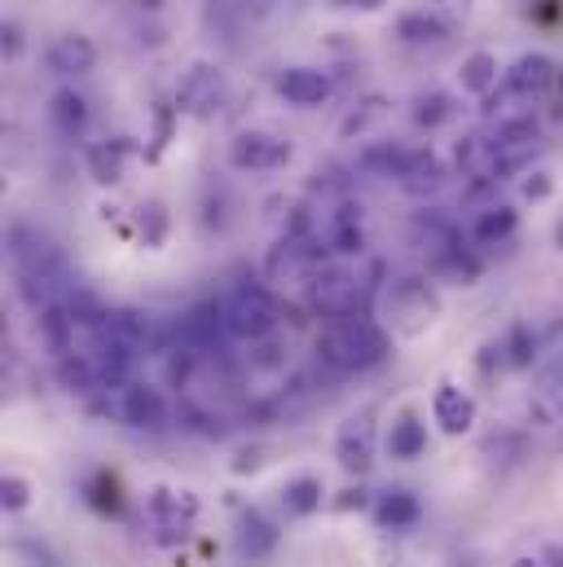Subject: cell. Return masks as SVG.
<instances>
[{
    "label": "cell",
    "instance_id": "cell-2",
    "mask_svg": "<svg viewBox=\"0 0 563 567\" xmlns=\"http://www.w3.org/2000/svg\"><path fill=\"white\" fill-rule=\"evenodd\" d=\"M9 256H13V278H18V295L44 312L53 303H62V286H66V260L62 251L44 238V234H31V229H13L9 238Z\"/></svg>",
    "mask_w": 563,
    "mask_h": 567
},
{
    "label": "cell",
    "instance_id": "cell-12",
    "mask_svg": "<svg viewBox=\"0 0 563 567\" xmlns=\"http://www.w3.org/2000/svg\"><path fill=\"white\" fill-rule=\"evenodd\" d=\"M475 401H471V392H462L458 383H440L436 388V396H431V419L436 426L444 431V435H467L471 426H475Z\"/></svg>",
    "mask_w": 563,
    "mask_h": 567
},
{
    "label": "cell",
    "instance_id": "cell-30",
    "mask_svg": "<svg viewBox=\"0 0 563 567\" xmlns=\"http://www.w3.org/2000/svg\"><path fill=\"white\" fill-rule=\"evenodd\" d=\"M339 9H361V13H375V9H383L388 0H335Z\"/></svg>",
    "mask_w": 563,
    "mask_h": 567
},
{
    "label": "cell",
    "instance_id": "cell-34",
    "mask_svg": "<svg viewBox=\"0 0 563 567\" xmlns=\"http://www.w3.org/2000/svg\"><path fill=\"white\" fill-rule=\"evenodd\" d=\"M555 247H563V220H560V229H555Z\"/></svg>",
    "mask_w": 563,
    "mask_h": 567
},
{
    "label": "cell",
    "instance_id": "cell-27",
    "mask_svg": "<svg viewBox=\"0 0 563 567\" xmlns=\"http://www.w3.org/2000/svg\"><path fill=\"white\" fill-rule=\"evenodd\" d=\"M449 115H453L449 93H419V97H414V124H419V128H440Z\"/></svg>",
    "mask_w": 563,
    "mask_h": 567
},
{
    "label": "cell",
    "instance_id": "cell-32",
    "mask_svg": "<svg viewBox=\"0 0 563 567\" xmlns=\"http://www.w3.org/2000/svg\"><path fill=\"white\" fill-rule=\"evenodd\" d=\"M436 4H440V9H449V13H462L471 0H436Z\"/></svg>",
    "mask_w": 563,
    "mask_h": 567
},
{
    "label": "cell",
    "instance_id": "cell-11",
    "mask_svg": "<svg viewBox=\"0 0 563 567\" xmlns=\"http://www.w3.org/2000/svg\"><path fill=\"white\" fill-rule=\"evenodd\" d=\"M150 511H154V524L163 528V542H172V537H185L190 533V524H194V515H198V497L194 493H172V488H154L150 493Z\"/></svg>",
    "mask_w": 563,
    "mask_h": 567
},
{
    "label": "cell",
    "instance_id": "cell-16",
    "mask_svg": "<svg viewBox=\"0 0 563 567\" xmlns=\"http://www.w3.org/2000/svg\"><path fill=\"white\" fill-rule=\"evenodd\" d=\"M278 528H274V519L269 515H260V511H247L243 519H238V533H234V546H238V555L247 559V564H260V559H269L274 550H278Z\"/></svg>",
    "mask_w": 563,
    "mask_h": 567
},
{
    "label": "cell",
    "instance_id": "cell-6",
    "mask_svg": "<svg viewBox=\"0 0 563 567\" xmlns=\"http://www.w3.org/2000/svg\"><path fill=\"white\" fill-rule=\"evenodd\" d=\"M375 440H379V431H375V410L352 414L348 423L339 426V435H335V457H339V466H344L348 475H366L370 462H375Z\"/></svg>",
    "mask_w": 563,
    "mask_h": 567
},
{
    "label": "cell",
    "instance_id": "cell-33",
    "mask_svg": "<svg viewBox=\"0 0 563 567\" xmlns=\"http://www.w3.org/2000/svg\"><path fill=\"white\" fill-rule=\"evenodd\" d=\"M511 567H546V564H538V559H515Z\"/></svg>",
    "mask_w": 563,
    "mask_h": 567
},
{
    "label": "cell",
    "instance_id": "cell-31",
    "mask_svg": "<svg viewBox=\"0 0 563 567\" xmlns=\"http://www.w3.org/2000/svg\"><path fill=\"white\" fill-rule=\"evenodd\" d=\"M524 194H529V198H546V194H551V181L538 172V181H529V185H524Z\"/></svg>",
    "mask_w": 563,
    "mask_h": 567
},
{
    "label": "cell",
    "instance_id": "cell-20",
    "mask_svg": "<svg viewBox=\"0 0 563 567\" xmlns=\"http://www.w3.org/2000/svg\"><path fill=\"white\" fill-rule=\"evenodd\" d=\"M49 120H53V128H58L62 137H80V133L89 128V102H84L75 89H62V93H53V102H49Z\"/></svg>",
    "mask_w": 563,
    "mask_h": 567
},
{
    "label": "cell",
    "instance_id": "cell-7",
    "mask_svg": "<svg viewBox=\"0 0 563 567\" xmlns=\"http://www.w3.org/2000/svg\"><path fill=\"white\" fill-rule=\"evenodd\" d=\"M308 286H313V303H317V312H326V317L361 312L357 303H361L366 286H361V278H357L352 269H317Z\"/></svg>",
    "mask_w": 563,
    "mask_h": 567
},
{
    "label": "cell",
    "instance_id": "cell-18",
    "mask_svg": "<svg viewBox=\"0 0 563 567\" xmlns=\"http://www.w3.org/2000/svg\"><path fill=\"white\" fill-rule=\"evenodd\" d=\"M440 181H444V167L431 150H406V167H401L397 185H406L410 194H431V189H440Z\"/></svg>",
    "mask_w": 563,
    "mask_h": 567
},
{
    "label": "cell",
    "instance_id": "cell-10",
    "mask_svg": "<svg viewBox=\"0 0 563 567\" xmlns=\"http://www.w3.org/2000/svg\"><path fill=\"white\" fill-rule=\"evenodd\" d=\"M44 66L53 71V75H62V80H75V75H89L93 66H98V44L89 40V35H58V40H49V49H44Z\"/></svg>",
    "mask_w": 563,
    "mask_h": 567
},
{
    "label": "cell",
    "instance_id": "cell-24",
    "mask_svg": "<svg viewBox=\"0 0 563 567\" xmlns=\"http://www.w3.org/2000/svg\"><path fill=\"white\" fill-rule=\"evenodd\" d=\"M383 115H388V97L370 93V97H361V102H357V106L344 115V124H339V137H344V142H348L352 133L361 137V133H370V128H375Z\"/></svg>",
    "mask_w": 563,
    "mask_h": 567
},
{
    "label": "cell",
    "instance_id": "cell-14",
    "mask_svg": "<svg viewBox=\"0 0 563 567\" xmlns=\"http://www.w3.org/2000/svg\"><path fill=\"white\" fill-rule=\"evenodd\" d=\"M278 93L290 106L313 111V106H321V102L335 93V84H330V75L317 71V66H286L278 75Z\"/></svg>",
    "mask_w": 563,
    "mask_h": 567
},
{
    "label": "cell",
    "instance_id": "cell-9",
    "mask_svg": "<svg viewBox=\"0 0 563 567\" xmlns=\"http://www.w3.org/2000/svg\"><path fill=\"white\" fill-rule=\"evenodd\" d=\"M115 401V414H120V423L129 426H154L167 419V405H163V392L158 388H150V383H124V388H115L111 392Z\"/></svg>",
    "mask_w": 563,
    "mask_h": 567
},
{
    "label": "cell",
    "instance_id": "cell-21",
    "mask_svg": "<svg viewBox=\"0 0 563 567\" xmlns=\"http://www.w3.org/2000/svg\"><path fill=\"white\" fill-rule=\"evenodd\" d=\"M388 453L401 457V462H414V457L427 453V423H422L419 414L406 410V414L392 423V431H388Z\"/></svg>",
    "mask_w": 563,
    "mask_h": 567
},
{
    "label": "cell",
    "instance_id": "cell-17",
    "mask_svg": "<svg viewBox=\"0 0 563 567\" xmlns=\"http://www.w3.org/2000/svg\"><path fill=\"white\" fill-rule=\"evenodd\" d=\"M419 515H422V506L410 488H388V493L375 502V519H379V528H392V533L414 528Z\"/></svg>",
    "mask_w": 563,
    "mask_h": 567
},
{
    "label": "cell",
    "instance_id": "cell-15",
    "mask_svg": "<svg viewBox=\"0 0 563 567\" xmlns=\"http://www.w3.org/2000/svg\"><path fill=\"white\" fill-rule=\"evenodd\" d=\"M453 163L467 181H498V142L493 133H467L458 150H453Z\"/></svg>",
    "mask_w": 563,
    "mask_h": 567
},
{
    "label": "cell",
    "instance_id": "cell-13",
    "mask_svg": "<svg viewBox=\"0 0 563 567\" xmlns=\"http://www.w3.org/2000/svg\"><path fill=\"white\" fill-rule=\"evenodd\" d=\"M555 84V62L546 58V53H524V58H515L511 66H506V75H502V89L511 93V97H538V93H546Z\"/></svg>",
    "mask_w": 563,
    "mask_h": 567
},
{
    "label": "cell",
    "instance_id": "cell-8",
    "mask_svg": "<svg viewBox=\"0 0 563 567\" xmlns=\"http://www.w3.org/2000/svg\"><path fill=\"white\" fill-rule=\"evenodd\" d=\"M290 163V142H282L274 133H238L229 142V167L238 172H274Z\"/></svg>",
    "mask_w": 563,
    "mask_h": 567
},
{
    "label": "cell",
    "instance_id": "cell-29",
    "mask_svg": "<svg viewBox=\"0 0 563 567\" xmlns=\"http://www.w3.org/2000/svg\"><path fill=\"white\" fill-rule=\"evenodd\" d=\"M538 352H533V343H529V330L524 326H515L511 330V365H529Z\"/></svg>",
    "mask_w": 563,
    "mask_h": 567
},
{
    "label": "cell",
    "instance_id": "cell-23",
    "mask_svg": "<svg viewBox=\"0 0 563 567\" xmlns=\"http://www.w3.org/2000/svg\"><path fill=\"white\" fill-rule=\"evenodd\" d=\"M124 163H129V142H93L89 145V172L102 185L124 181Z\"/></svg>",
    "mask_w": 563,
    "mask_h": 567
},
{
    "label": "cell",
    "instance_id": "cell-3",
    "mask_svg": "<svg viewBox=\"0 0 563 567\" xmlns=\"http://www.w3.org/2000/svg\"><path fill=\"white\" fill-rule=\"evenodd\" d=\"M225 321L234 339H269L278 330V299L269 295V286H234V295L225 299Z\"/></svg>",
    "mask_w": 563,
    "mask_h": 567
},
{
    "label": "cell",
    "instance_id": "cell-28",
    "mask_svg": "<svg viewBox=\"0 0 563 567\" xmlns=\"http://www.w3.org/2000/svg\"><path fill=\"white\" fill-rule=\"evenodd\" d=\"M27 502H31V484H27L22 475H4V484H0V506H4V511H27Z\"/></svg>",
    "mask_w": 563,
    "mask_h": 567
},
{
    "label": "cell",
    "instance_id": "cell-22",
    "mask_svg": "<svg viewBox=\"0 0 563 567\" xmlns=\"http://www.w3.org/2000/svg\"><path fill=\"white\" fill-rule=\"evenodd\" d=\"M458 80H462V89H467V93H475V97H489V93L498 89V58H493V53H484V49L467 53V58H462V71H458Z\"/></svg>",
    "mask_w": 563,
    "mask_h": 567
},
{
    "label": "cell",
    "instance_id": "cell-4",
    "mask_svg": "<svg viewBox=\"0 0 563 567\" xmlns=\"http://www.w3.org/2000/svg\"><path fill=\"white\" fill-rule=\"evenodd\" d=\"M436 312H440V303L422 278H397L388 286V317H392L397 334H419L436 321Z\"/></svg>",
    "mask_w": 563,
    "mask_h": 567
},
{
    "label": "cell",
    "instance_id": "cell-5",
    "mask_svg": "<svg viewBox=\"0 0 563 567\" xmlns=\"http://www.w3.org/2000/svg\"><path fill=\"white\" fill-rule=\"evenodd\" d=\"M221 106H225V75L207 62H194L176 84V111L194 120H212Z\"/></svg>",
    "mask_w": 563,
    "mask_h": 567
},
{
    "label": "cell",
    "instance_id": "cell-26",
    "mask_svg": "<svg viewBox=\"0 0 563 567\" xmlns=\"http://www.w3.org/2000/svg\"><path fill=\"white\" fill-rule=\"evenodd\" d=\"M397 31H401L406 44H440V40L449 35V27H444L436 13H422V9L406 13V18L397 22Z\"/></svg>",
    "mask_w": 563,
    "mask_h": 567
},
{
    "label": "cell",
    "instance_id": "cell-1",
    "mask_svg": "<svg viewBox=\"0 0 563 567\" xmlns=\"http://www.w3.org/2000/svg\"><path fill=\"white\" fill-rule=\"evenodd\" d=\"M317 352L339 374H361V370H375V365L388 361L392 334L370 312H344V317H330L326 321V330L317 339Z\"/></svg>",
    "mask_w": 563,
    "mask_h": 567
},
{
    "label": "cell",
    "instance_id": "cell-19",
    "mask_svg": "<svg viewBox=\"0 0 563 567\" xmlns=\"http://www.w3.org/2000/svg\"><path fill=\"white\" fill-rule=\"evenodd\" d=\"M515 225H520V216H515V207H484L480 216H475V225H471V243L475 247H498V243H506L511 234H515Z\"/></svg>",
    "mask_w": 563,
    "mask_h": 567
},
{
    "label": "cell",
    "instance_id": "cell-25",
    "mask_svg": "<svg viewBox=\"0 0 563 567\" xmlns=\"http://www.w3.org/2000/svg\"><path fill=\"white\" fill-rule=\"evenodd\" d=\"M282 506H286V515H313V511H321V480H313V475H299V480H290L286 488H282Z\"/></svg>",
    "mask_w": 563,
    "mask_h": 567
}]
</instances>
